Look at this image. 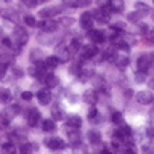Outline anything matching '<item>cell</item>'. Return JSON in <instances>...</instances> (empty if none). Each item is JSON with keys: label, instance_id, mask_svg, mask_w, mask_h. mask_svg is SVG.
<instances>
[{"label": "cell", "instance_id": "42", "mask_svg": "<svg viewBox=\"0 0 154 154\" xmlns=\"http://www.w3.org/2000/svg\"><path fill=\"white\" fill-rule=\"evenodd\" d=\"M21 100L31 101V100H32V93H31V91H23V93H21Z\"/></svg>", "mask_w": 154, "mask_h": 154}, {"label": "cell", "instance_id": "32", "mask_svg": "<svg viewBox=\"0 0 154 154\" xmlns=\"http://www.w3.org/2000/svg\"><path fill=\"white\" fill-rule=\"evenodd\" d=\"M10 137H11V140H16V141H19V143H27V140H26V137H24L23 133H19V132H13L11 135H10Z\"/></svg>", "mask_w": 154, "mask_h": 154}, {"label": "cell", "instance_id": "23", "mask_svg": "<svg viewBox=\"0 0 154 154\" xmlns=\"http://www.w3.org/2000/svg\"><path fill=\"white\" fill-rule=\"evenodd\" d=\"M84 101H85V103H88V104H95L96 103V93H95V90H87L85 93H84Z\"/></svg>", "mask_w": 154, "mask_h": 154}, {"label": "cell", "instance_id": "39", "mask_svg": "<svg viewBox=\"0 0 154 154\" xmlns=\"http://www.w3.org/2000/svg\"><path fill=\"white\" fill-rule=\"evenodd\" d=\"M71 74H77V72H80L82 71V66H80V63H74V64L71 66Z\"/></svg>", "mask_w": 154, "mask_h": 154}, {"label": "cell", "instance_id": "30", "mask_svg": "<svg viewBox=\"0 0 154 154\" xmlns=\"http://www.w3.org/2000/svg\"><path fill=\"white\" fill-rule=\"evenodd\" d=\"M112 60L116 61V64H117L119 67H125L128 64V56H119V55H116L112 56Z\"/></svg>", "mask_w": 154, "mask_h": 154}, {"label": "cell", "instance_id": "46", "mask_svg": "<svg viewBox=\"0 0 154 154\" xmlns=\"http://www.w3.org/2000/svg\"><path fill=\"white\" fill-rule=\"evenodd\" d=\"M138 26H140V27H138V29H140V32H143V34H146V32H148V24H144V23H140Z\"/></svg>", "mask_w": 154, "mask_h": 154}, {"label": "cell", "instance_id": "34", "mask_svg": "<svg viewBox=\"0 0 154 154\" xmlns=\"http://www.w3.org/2000/svg\"><path fill=\"white\" fill-rule=\"evenodd\" d=\"M112 122H114V124H117V125H122V124H125V122H124L122 114L117 112V111H116V112H112Z\"/></svg>", "mask_w": 154, "mask_h": 154}, {"label": "cell", "instance_id": "2", "mask_svg": "<svg viewBox=\"0 0 154 154\" xmlns=\"http://www.w3.org/2000/svg\"><path fill=\"white\" fill-rule=\"evenodd\" d=\"M151 64H154V55H141L137 60V67L141 72H146L151 67Z\"/></svg>", "mask_w": 154, "mask_h": 154}, {"label": "cell", "instance_id": "45", "mask_svg": "<svg viewBox=\"0 0 154 154\" xmlns=\"http://www.w3.org/2000/svg\"><path fill=\"white\" fill-rule=\"evenodd\" d=\"M144 43H146V45H154V32L148 34V37H146V40H144Z\"/></svg>", "mask_w": 154, "mask_h": 154}, {"label": "cell", "instance_id": "3", "mask_svg": "<svg viewBox=\"0 0 154 154\" xmlns=\"http://www.w3.org/2000/svg\"><path fill=\"white\" fill-rule=\"evenodd\" d=\"M63 11V7L61 5H55V7H48V8H43L38 11V16L42 19H51L53 16H56V14H60Z\"/></svg>", "mask_w": 154, "mask_h": 154}, {"label": "cell", "instance_id": "29", "mask_svg": "<svg viewBox=\"0 0 154 154\" xmlns=\"http://www.w3.org/2000/svg\"><path fill=\"white\" fill-rule=\"evenodd\" d=\"M2 154H16V148L13 143H3L2 144Z\"/></svg>", "mask_w": 154, "mask_h": 154}, {"label": "cell", "instance_id": "12", "mask_svg": "<svg viewBox=\"0 0 154 154\" xmlns=\"http://www.w3.org/2000/svg\"><path fill=\"white\" fill-rule=\"evenodd\" d=\"M91 24H93V18H91L90 13H82L80 14V27L85 29V31H90Z\"/></svg>", "mask_w": 154, "mask_h": 154}, {"label": "cell", "instance_id": "21", "mask_svg": "<svg viewBox=\"0 0 154 154\" xmlns=\"http://www.w3.org/2000/svg\"><path fill=\"white\" fill-rule=\"evenodd\" d=\"M82 125V119L79 117V116H69L67 117V127H72V128H79Z\"/></svg>", "mask_w": 154, "mask_h": 154}, {"label": "cell", "instance_id": "20", "mask_svg": "<svg viewBox=\"0 0 154 154\" xmlns=\"http://www.w3.org/2000/svg\"><path fill=\"white\" fill-rule=\"evenodd\" d=\"M43 82L47 84L48 88H53V87H56L58 84H60V79H58L55 74H47L45 79H43Z\"/></svg>", "mask_w": 154, "mask_h": 154}, {"label": "cell", "instance_id": "8", "mask_svg": "<svg viewBox=\"0 0 154 154\" xmlns=\"http://www.w3.org/2000/svg\"><path fill=\"white\" fill-rule=\"evenodd\" d=\"M45 146L48 149H63L64 148V141H63L61 138H58V137H53V138H47L45 140Z\"/></svg>", "mask_w": 154, "mask_h": 154}, {"label": "cell", "instance_id": "6", "mask_svg": "<svg viewBox=\"0 0 154 154\" xmlns=\"http://www.w3.org/2000/svg\"><path fill=\"white\" fill-rule=\"evenodd\" d=\"M135 98H137V101L140 104H151L154 101V95L148 90H143V91H140V93L135 95Z\"/></svg>", "mask_w": 154, "mask_h": 154}, {"label": "cell", "instance_id": "5", "mask_svg": "<svg viewBox=\"0 0 154 154\" xmlns=\"http://www.w3.org/2000/svg\"><path fill=\"white\" fill-rule=\"evenodd\" d=\"M91 18H96L100 23H108L109 18H111V13H109V8L108 7H101L100 10H95L93 13H90Z\"/></svg>", "mask_w": 154, "mask_h": 154}, {"label": "cell", "instance_id": "41", "mask_svg": "<svg viewBox=\"0 0 154 154\" xmlns=\"http://www.w3.org/2000/svg\"><path fill=\"white\" fill-rule=\"evenodd\" d=\"M7 67H8L7 63H0V80L3 79V75H5V71H7Z\"/></svg>", "mask_w": 154, "mask_h": 154}, {"label": "cell", "instance_id": "4", "mask_svg": "<svg viewBox=\"0 0 154 154\" xmlns=\"http://www.w3.org/2000/svg\"><path fill=\"white\" fill-rule=\"evenodd\" d=\"M29 74L31 75H34L35 77V79H45V75H47V67H45V64H43V63H35V64H34L31 69H29Z\"/></svg>", "mask_w": 154, "mask_h": 154}, {"label": "cell", "instance_id": "35", "mask_svg": "<svg viewBox=\"0 0 154 154\" xmlns=\"http://www.w3.org/2000/svg\"><path fill=\"white\" fill-rule=\"evenodd\" d=\"M140 18H141V13H140V11H132V13H128V21H130V23H138Z\"/></svg>", "mask_w": 154, "mask_h": 154}, {"label": "cell", "instance_id": "37", "mask_svg": "<svg viewBox=\"0 0 154 154\" xmlns=\"http://www.w3.org/2000/svg\"><path fill=\"white\" fill-rule=\"evenodd\" d=\"M135 80H137L138 84H143V82H146V72L138 71V72H137V75H135Z\"/></svg>", "mask_w": 154, "mask_h": 154}, {"label": "cell", "instance_id": "49", "mask_svg": "<svg viewBox=\"0 0 154 154\" xmlns=\"http://www.w3.org/2000/svg\"><path fill=\"white\" fill-rule=\"evenodd\" d=\"M37 3H45V2H48V0H35Z\"/></svg>", "mask_w": 154, "mask_h": 154}, {"label": "cell", "instance_id": "47", "mask_svg": "<svg viewBox=\"0 0 154 154\" xmlns=\"http://www.w3.org/2000/svg\"><path fill=\"white\" fill-rule=\"evenodd\" d=\"M146 133H148V137H149V138H154V127H148Z\"/></svg>", "mask_w": 154, "mask_h": 154}, {"label": "cell", "instance_id": "27", "mask_svg": "<svg viewBox=\"0 0 154 154\" xmlns=\"http://www.w3.org/2000/svg\"><path fill=\"white\" fill-rule=\"evenodd\" d=\"M3 16L7 18V19H10V21H14V23H18V19H19V16H18V11H14V10H11V8L5 10Z\"/></svg>", "mask_w": 154, "mask_h": 154}, {"label": "cell", "instance_id": "1", "mask_svg": "<svg viewBox=\"0 0 154 154\" xmlns=\"http://www.w3.org/2000/svg\"><path fill=\"white\" fill-rule=\"evenodd\" d=\"M27 32H26V29H24L23 26H16L13 29V35H11V43H13V47H16V48H21L24 47L27 43Z\"/></svg>", "mask_w": 154, "mask_h": 154}, {"label": "cell", "instance_id": "22", "mask_svg": "<svg viewBox=\"0 0 154 154\" xmlns=\"http://www.w3.org/2000/svg\"><path fill=\"white\" fill-rule=\"evenodd\" d=\"M90 3H91V0H69V2H66V5H69V7H74V8L88 7Z\"/></svg>", "mask_w": 154, "mask_h": 154}, {"label": "cell", "instance_id": "26", "mask_svg": "<svg viewBox=\"0 0 154 154\" xmlns=\"http://www.w3.org/2000/svg\"><path fill=\"white\" fill-rule=\"evenodd\" d=\"M55 128H56V125H55V120H53V119L43 120V124H42V130H43V132H53Z\"/></svg>", "mask_w": 154, "mask_h": 154}, {"label": "cell", "instance_id": "28", "mask_svg": "<svg viewBox=\"0 0 154 154\" xmlns=\"http://www.w3.org/2000/svg\"><path fill=\"white\" fill-rule=\"evenodd\" d=\"M88 120H90V122H93V124H98L100 120H101L100 112H98V111H96L95 108H91V109L88 111Z\"/></svg>", "mask_w": 154, "mask_h": 154}, {"label": "cell", "instance_id": "17", "mask_svg": "<svg viewBox=\"0 0 154 154\" xmlns=\"http://www.w3.org/2000/svg\"><path fill=\"white\" fill-rule=\"evenodd\" d=\"M51 119L53 120H63L64 119V109H63L60 104L51 106Z\"/></svg>", "mask_w": 154, "mask_h": 154}, {"label": "cell", "instance_id": "9", "mask_svg": "<svg viewBox=\"0 0 154 154\" xmlns=\"http://www.w3.org/2000/svg\"><path fill=\"white\" fill-rule=\"evenodd\" d=\"M37 26L40 27L43 32H55L60 24H58L56 21H51V19H48V21H42V23H38Z\"/></svg>", "mask_w": 154, "mask_h": 154}, {"label": "cell", "instance_id": "10", "mask_svg": "<svg viewBox=\"0 0 154 154\" xmlns=\"http://www.w3.org/2000/svg\"><path fill=\"white\" fill-rule=\"evenodd\" d=\"M38 120H40V112H38V109H35V108L29 109V112H27V124L31 125V127H35V125L38 124Z\"/></svg>", "mask_w": 154, "mask_h": 154}, {"label": "cell", "instance_id": "36", "mask_svg": "<svg viewBox=\"0 0 154 154\" xmlns=\"http://www.w3.org/2000/svg\"><path fill=\"white\" fill-rule=\"evenodd\" d=\"M24 23H26V26H31V27L37 26V19L34 16H24Z\"/></svg>", "mask_w": 154, "mask_h": 154}, {"label": "cell", "instance_id": "19", "mask_svg": "<svg viewBox=\"0 0 154 154\" xmlns=\"http://www.w3.org/2000/svg\"><path fill=\"white\" fill-rule=\"evenodd\" d=\"M10 101H11V91L5 87H0V103L8 104Z\"/></svg>", "mask_w": 154, "mask_h": 154}, {"label": "cell", "instance_id": "18", "mask_svg": "<svg viewBox=\"0 0 154 154\" xmlns=\"http://www.w3.org/2000/svg\"><path fill=\"white\" fill-rule=\"evenodd\" d=\"M80 55L82 58H93L96 53H98V48H96L95 45H87V47H82L80 48Z\"/></svg>", "mask_w": 154, "mask_h": 154}, {"label": "cell", "instance_id": "24", "mask_svg": "<svg viewBox=\"0 0 154 154\" xmlns=\"http://www.w3.org/2000/svg\"><path fill=\"white\" fill-rule=\"evenodd\" d=\"M88 141L91 144H98L101 141V137H100L98 130H90V132H88Z\"/></svg>", "mask_w": 154, "mask_h": 154}, {"label": "cell", "instance_id": "43", "mask_svg": "<svg viewBox=\"0 0 154 154\" xmlns=\"http://www.w3.org/2000/svg\"><path fill=\"white\" fill-rule=\"evenodd\" d=\"M21 2L26 5V7H29V8H34V7H37V2L35 0H21Z\"/></svg>", "mask_w": 154, "mask_h": 154}, {"label": "cell", "instance_id": "48", "mask_svg": "<svg viewBox=\"0 0 154 154\" xmlns=\"http://www.w3.org/2000/svg\"><path fill=\"white\" fill-rule=\"evenodd\" d=\"M101 154H112V152L108 151V149H103V151H101Z\"/></svg>", "mask_w": 154, "mask_h": 154}, {"label": "cell", "instance_id": "13", "mask_svg": "<svg viewBox=\"0 0 154 154\" xmlns=\"http://www.w3.org/2000/svg\"><path fill=\"white\" fill-rule=\"evenodd\" d=\"M55 56L58 58V61H60V63H63V61H67V60H69V56H71L69 48L60 45V47L56 48V55H55Z\"/></svg>", "mask_w": 154, "mask_h": 154}, {"label": "cell", "instance_id": "11", "mask_svg": "<svg viewBox=\"0 0 154 154\" xmlns=\"http://www.w3.org/2000/svg\"><path fill=\"white\" fill-rule=\"evenodd\" d=\"M88 38L93 43H103L106 40L104 34L101 32V31H95V29H90V31H88Z\"/></svg>", "mask_w": 154, "mask_h": 154}, {"label": "cell", "instance_id": "31", "mask_svg": "<svg viewBox=\"0 0 154 154\" xmlns=\"http://www.w3.org/2000/svg\"><path fill=\"white\" fill-rule=\"evenodd\" d=\"M120 152L122 154H137V149H135L133 144H122L120 146Z\"/></svg>", "mask_w": 154, "mask_h": 154}, {"label": "cell", "instance_id": "15", "mask_svg": "<svg viewBox=\"0 0 154 154\" xmlns=\"http://www.w3.org/2000/svg\"><path fill=\"white\" fill-rule=\"evenodd\" d=\"M108 8H109V11H112V13L124 11V0H109Z\"/></svg>", "mask_w": 154, "mask_h": 154}, {"label": "cell", "instance_id": "7", "mask_svg": "<svg viewBox=\"0 0 154 154\" xmlns=\"http://www.w3.org/2000/svg\"><path fill=\"white\" fill-rule=\"evenodd\" d=\"M19 112V106H8L7 109L3 111V114H2V120H3V124H8L10 120H11L14 116H16Z\"/></svg>", "mask_w": 154, "mask_h": 154}, {"label": "cell", "instance_id": "16", "mask_svg": "<svg viewBox=\"0 0 154 154\" xmlns=\"http://www.w3.org/2000/svg\"><path fill=\"white\" fill-rule=\"evenodd\" d=\"M67 137H69V141L72 143V144H79V141H80V132H79V128H72V127H67Z\"/></svg>", "mask_w": 154, "mask_h": 154}, {"label": "cell", "instance_id": "14", "mask_svg": "<svg viewBox=\"0 0 154 154\" xmlns=\"http://www.w3.org/2000/svg\"><path fill=\"white\" fill-rule=\"evenodd\" d=\"M37 100L40 104H48L51 101V91L50 90H38L37 91Z\"/></svg>", "mask_w": 154, "mask_h": 154}, {"label": "cell", "instance_id": "40", "mask_svg": "<svg viewBox=\"0 0 154 154\" xmlns=\"http://www.w3.org/2000/svg\"><path fill=\"white\" fill-rule=\"evenodd\" d=\"M2 45L7 47V48H10V50H13V43H11V40H10L8 37H3V38H2Z\"/></svg>", "mask_w": 154, "mask_h": 154}, {"label": "cell", "instance_id": "25", "mask_svg": "<svg viewBox=\"0 0 154 154\" xmlns=\"http://www.w3.org/2000/svg\"><path fill=\"white\" fill-rule=\"evenodd\" d=\"M43 64H45L47 69H55V67L60 64V61H58V58H56V56H48Z\"/></svg>", "mask_w": 154, "mask_h": 154}, {"label": "cell", "instance_id": "44", "mask_svg": "<svg viewBox=\"0 0 154 154\" xmlns=\"http://www.w3.org/2000/svg\"><path fill=\"white\" fill-rule=\"evenodd\" d=\"M135 7H137V10H143V11H149V7H148V5H144V3H141V2H137V3H135Z\"/></svg>", "mask_w": 154, "mask_h": 154}, {"label": "cell", "instance_id": "38", "mask_svg": "<svg viewBox=\"0 0 154 154\" xmlns=\"http://www.w3.org/2000/svg\"><path fill=\"white\" fill-rule=\"evenodd\" d=\"M143 154H154V143H148L143 146Z\"/></svg>", "mask_w": 154, "mask_h": 154}, {"label": "cell", "instance_id": "33", "mask_svg": "<svg viewBox=\"0 0 154 154\" xmlns=\"http://www.w3.org/2000/svg\"><path fill=\"white\" fill-rule=\"evenodd\" d=\"M19 152L21 154H32V144L23 143L21 146H19Z\"/></svg>", "mask_w": 154, "mask_h": 154}]
</instances>
